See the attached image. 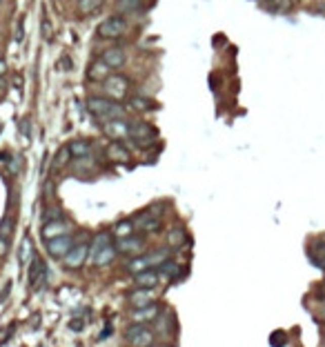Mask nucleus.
Masks as SVG:
<instances>
[{
    "instance_id": "1",
    "label": "nucleus",
    "mask_w": 325,
    "mask_h": 347,
    "mask_svg": "<svg viewBox=\"0 0 325 347\" xmlns=\"http://www.w3.org/2000/svg\"><path fill=\"white\" fill-rule=\"evenodd\" d=\"M87 111L94 116V118L114 120V118H123V114H125L127 109L123 107L118 100L103 98V96H89L87 98Z\"/></svg>"
},
{
    "instance_id": "2",
    "label": "nucleus",
    "mask_w": 325,
    "mask_h": 347,
    "mask_svg": "<svg viewBox=\"0 0 325 347\" xmlns=\"http://www.w3.org/2000/svg\"><path fill=\"white\" fill-rule=\"evenodd\" d=\"M125 31H127V18L125 16H120V14L107 16L96 29L98 38H103V40H118Z\"/></svg>"
},
{
    "instance_id": "3",
    "label": "nucleus",
    "mask_w": 325,
    "mask_h": 347,
    "mask_svg": "<svg viewBox=\"0 0 325 347\" xmlns=\"http://www.w3.org/2000/svg\"><path fill=\"white\" fill-rule=\"evenodd\" d=\"M125 340L132 347H149L154 345V332L145 323H132L125 329Z\"/></svg>"
},
{
    "instance_id": "4",
    "label": "nucleus",
    "mask_w": 325,
    "mask_h": 347,
    "mask_svg": "<svg viewBox=\"0 0 325 347\" xmlns=\"http://www.w3.org/2000/svg\"><path fill=\"white\" fill-rule=\"evenodd\" d=\"M156 138H158V132H156V127H152L149 122H143V120L130 122V141L132 143L141 145V147H147Z\"/></svg>"
},
{
    "instance_id": "5",
    "label": "nucleus",
    "mask_w": 325,
    "mask_h": 347,
    "mask_svg": "<svg viewBox=\"0 0 325 347\" xmlns=\"http://www.w3.org/2000/svg\"><path fill=\"white\" fill-rule=\"evenodd\" d=\"M103 89L109 94L111 100H123V98H127V92H130V80H127V76L109 74L103 80Z\"/></svg>"
},
{
    "instance_id": "6",
    "label": "nucleus",
    "mask_w": 325,
    "mask_h": 347,
    "mask_svg": "<svg viewBox=\"0 0 325 347\" xmlns=\"http://www.w3.org/2000/svg\"><path fill=\"white\" fill-rule=\"evenodd\" d=\"M45 283H47V263L40 256H33L29 263V285L31 289H43Z\"/></svg>"
},
{
    "instance_id": "7",
    "label": "nucleus",
    "mask_w": 325,
    "mask_h": 347,
    "mask_svg": "<svg viewBox=\"0 0 325 347\" xmlns=\"http://www.w3.org/2000/svg\"><path fill=\"white\" fill-rule=\"evenodd\" d=\"M45 247H47V254L52 256V258H63L67 251L74 247V238H71L69 234H63V236L49 238L47 243H45Z\"/></svg>"
},
{
    "instance_id": "8",
    "label": "nucleus",
    "mask_w": 325,
    "mask_h": 347,
    "mask_svg": "<svg viewBox=\"0 0 325 347\" xmlns=\"http://www.w3.org/2000/svg\"><path fill=\"white\" fill-rule=\"evenodd\" d=\"M103 132H105V136L111 138V141H123V138H130V122L123 120V118L105 120Z\"/></svg>"
},
{
    "instance_id": "9",
    "label": "nucleus",
    "mask_w": 325,
    "mask_h": 347,
    "mask_svg": "<svg viewBox=\"0 0 325 347\" xmlns=\"http://www.w3.org/2000/svg\"><path fill=\"white\" fill-rule=\"evenodd\" d=\"M100 60H103L111 71L120 69V67L127 63V52L123 47H118V45H114V47H107L103 54H100Z\"/></svg>"
},
{
    "instance_id": "10",
    "label": "nucleus",
    "mask_w": 325,
    "mask_h": 347,
    "mask_svg": "<svg viewBox=\"0 0 325 347\" xmlns=\"http://www.w3.org/2000/svg\"><path fill=\"white\" fill-rule=\"evenodd\" d=\"M87 256H89V245L78 243V245H74V247H71V249L63 256L65 267H69V270H78V267H80L83 263L87 261Z\"/></svg>"
},
{
    "instance_id": "11",
    "label": "nucleus",
    "mask_w": 325,
    "mask_h": 347,
    "mask_svg": "<svg viewBox=\"0 0 325 347\" xmlns=\"http://www.w3.org/2000/svg\"><path fill=\"white\" fill-rule=\"evenodd\" d=\"M116 249L123 254H132V256H141L145 249V238L143 236H127V238H116Z\"/></svg>"
},
{
    "instance_id": "12",
    "label": "nucleus",
    "mask_w": 325,
    "mask_h": 347,
    "mask_svg": "<svg viewBox=\"0 0 325 347\" xmlns=\"http://www.w3.org/2000/svg\"><path fill=\"white\" fill-rule=\"evenodd\" d=\"M105 156L111 160V163H118V165H127L132 160V154L130 149L125 147L120 141H114L107 145V149H105Z\"/></svg>"
},
{
    "instance_id": "13",
    "label": "nucleus",
    "mask_w": 325,
    "mask_h": 347,
    "mask_svg": "<svg viewBox=\"0 0 325 347\" xmlns=\"http://www.w3.org/2000/svg\"><path fill=\"white\" fill-rule=\"evenodd\" d=\"M132 223H134V227L136 229H143V232H149V234H156L160 229V218H154L147 209L141 211L138 216H134Z\"/></svg>"
},
{
    "instance_id": "14",
    "label": "nucleus",
    "mask_w": 325,
    "mask_h": 347,
    "mask_svg": "<svg viewBox=\"0 0 325 347\" xmlns=\"http://www.w3.org/2000/svg\"><path fill=\"white\" fill-rule=\"evenodd\" d=\"M154 327H156V332H158V334H162V336H170V334H174V332H176V321H174V312H172V310L160 312V314L154 318Z\"/></svg>"
},
{
    "instance_id": "15",
    "label": "nucleus",
    "mask_w": 325,
    "mask_h": 347,
    "mask_svg": "<svg viewBox=\"0 0 325 347\" xmlns=\"http://www.w3.org/2000/svg\"><path fill=\"white\" fill-rule=\"evenodd\" d=\"M130 303L134 310L138 307H145L149 303H154V287H136L134 292L130 294Z\"/></svg>"
},
{
    "instance_id": "16",
    "label": "nucleus",
    "mask_w": 325,
    "mask_h": 347,
    "mask_svg": "<svg viewBox=\"0 0 325 347\" xmlns=\"http://www.w3.org/2000/svg\"><path fill=\"white\" fill-rule=\"evenodd\" d=\"M109 74H111L109 67L100 58H96V60H92V65H89V69H87V80L89 82H103Z\"/></svg>"
},
{
    "instance_id": "17",
    "label": "nucleus",
    "mask_w": 325,
    "mask_h": 347,
    "mask_svg": "<svg viewBox=\"0 0 325 347\" xmlns=\"http://www.w3.org/2000/svg\"><path fill=\"white\" fill-rule=\"evenodd\" d=\"M107 245H111V234L109 232H98L96 236L92 238V245H89V256H87V258L94 263V261H96V256L105 247H107Z\"/></svg>"
},
{
    "instance_id": "18",
    "label": "nucleus",
    "mask_w": 325,
    "mask_h": 347,
    "mask_svg": "<svg viewBox=\"0 0 325 347\" xmlns=\"http://www.w3.org/2000/svg\"><path fill=\"white\" fill-rule=\"evenodd\" d=\"M160 314V307L156 303H149L145 307H138V310L132 312V321L134 323H147V321H154L156 316Z\"/></svg>"
},
{
    "instance_id": "19",
    "label": "nucleus",
    "mask_w": 325,
    "mask_h": 347,
    "mask_svg": "<svg viewBox=\"0 0 325 347\" xmlns=\"http://www.w3.org/2000/svg\"><path fill=\"white\" fill-rule=\"evenodd\" d=\"M134 281H136L138 287H156L160 276H158V272H156V267H147V270L134 274Z\"/></svg>"
},
{
    "instance_id": "20",
    "label": "nucleus",
    "mask_w": 325,
    "mask_h": 347,
    "mask_svg": "<svg viewBox=\"0 0 325 347\" xmlns=\"http://www.w3.org/2000/svg\"><path fill=\"white\" fill-rule=\"evenodd\" d=\"M67 147H69V152H71V158H87L94 149V143L87 141V138H76V141H71Z\"/></svg>"
},
{
    "instance_id": "21",
    "label": "nucleus",
    "mask_w": 325,
    "mask_h": 347,
    "mask_svg": "<svg viewBox=\"0 0 325 347\" xmlns=\"http://www.w3.org/2000/svg\"><path fill=\"white\" fill-rule=\"evenodd\" d=\"M156 272H158V276L162 281H176L178 272H181V265L167 258V261H162L160 265H156Z\"/></svg>"
},
{
    "instance_id": "22",
    "label": "nucleus",
    "mask_w": 325,
    "mask_h": 347,
    "mask_svg": "<svg viewBox=\"0 0 325 347\" xmlns=\"http://www.w3.org/2000/svg\"><path fill=\"white\" fill-rule=\"evenodd\" d=\"M63 232H67V225L63 223V218H58V221H49V223H45V225H43L45 240L56 238V236H63Z\"/></svg>"
},
{
    "instance_id": "23",
    "label": "nucleus",
    "mask_w": 325,
    "mask_h": 347,
    "mask_svg": "<svg viewBox=\"0 0 325 347\" xmlns=\"http://www.w3.org/2000/svg\"><path fill=\"white\" fill-rule=\"evenodd\" d=\"M185 243H187V232H185L183 227H172L170 232H167V245H170V247L181 249Z\"/></svg>"
},
{
    "instance_id": "24",
    "label": "nucleus",
    "mask_w": 325,
    "mask_h": 347,
    "mask_svg": "<svg viewBox=\"0 0 325 347\" xmlns=\"http://www.w3.org/2000/svg\"><path fill=\"white\" fill-rule=\"evenodd\" d=\"M170 254H172V249H167V247H156V249H149L147 254H145V258H147L149 267H156V265H160L162 261L170 258Z\"/></svg>"
},
{
    "instance_id": "25",
    "label": "nucleus",
    "mask_w": 325,
    "mask_h": 347,
    "mask_svg": "<svg viewBox=\"0 0 325 347\" xmlns=\"http://www.w3.org/2000/svg\"><path fill=\"white\" fill-rule=\"evenodd\" d=\"M130 105H132V109H136V111H152L158 107L156 100L147 98V96H130Z\"/></svg>"
},
{
    "instance_id": "26",
    "label": "nucleus",
    "mask_w": 325,
    "mask_h": 347,
    "mask_svg": "<svg viewBox=\"0 0 325 347\" xmlns=\"http://www.w3.org/2000/svg\"><path fill=\"white\" fill-rule=\"evenodd\" d=\"M143 3H145V0H116V11H118L120 16L134 14V11H141L143 9Z\"/></svg>"
},
{
    "instance_id": "27",
    "label": "nucleus",
    "mask_w": 325,
    "mask_h": 347,
    "mask_svg": "<svg viewBox=\"0 0 325 347\" xmlns=\"http://www.w3.org/2000/svg\"><path fill=\"white\" fill-rule=\"evenodd\" d=\"M263 9L272 11V14H283L292 7V0H261Z\"/></svg>"
},
{
    "instance_id": "28",
    "label": "nucleus",
    "mask_w": 325,
    "mask_h": 347,
    "mask_svg": "<svg viewBox=\"0 0 325 347\" xmlns=\"http://www.w3.org/2000/svg\"><path fill=\"white\" fill-rule=\"evenodd\" d=\"M116 254H118V249H116V245L111 243V245H107V247L100 251V254L96 256V261H94V263H96L98 267H105V265H109V263H114Z\"/></svg>"
},
{
    "instance_id": "29",
    "label": "nucleus",
    "mask_w": 325,
    "mask_h": 347,
    "mask_svg": "<svg viewBox=\"0 0 325 347\" xmlns=\"http://www.w3.org/2000/svg\"><path fill=\"white\" fill-rule=\"evenodd\" d=\"M33 245H31V238L29 236H25L22 238V247H20V254H18V263L22 267L25 265H29V263L33 261Z\"/></svg>"
},
{
    "instance_id": "30",
    "label": "nucleus",
    "mask_w": 325,
    "mask_h": 347,
    "mask_svg": "<svg viewBox=\"0 0 325 347\" xmlns=\"http://www.w3.org/2000/svg\"><path fill=\"white\" fill-rule=\"evenodd\" d=\"M71 163V152H69V147H60L58 152H56V156H54V169L58 171V169H63V167H67Z\"/></svg>"
},
{
    "instance_id": "31",
    "label": "nucleus",
    "mask_w": 325,
    "mask_h": 347,
    "mask_svg": "<svg viewBox=\"0 0 325 347\" xmlns=\"http://www.w3.org/2000/svg\"><path fill=\"white\" fill-rule=\"evenodd\" d=\"M134 234V223L132 221H118L114 225V232H111V236H116V238H127V236H132Z\"/></svg>"
},
{
    "instance_id": "32",
    "label": "nucleus",
    "mask_w": 325,
    "mask_h": 347,
    "mask_svg": "<svg viewBox=\"0 0 325 347\" xmlns=\"http://www.w3.org/2000/svg\"><path fill=\"white\" fill-rule=\"evenodd\" d=\"M147 267H149V263H147V258H145V254H141V256H134V258L130 261V265H127V272L138 274V272L147 270Z\"/></svg>"
},
{
    "instance_id": "33",
    "label": "nucleus",
    "mask_w": 325,
    "mask_h": 347,
    "mask_svg": "<svg viewBox=\"0 0 325 347\" xmlns=\"http://www.w3.org/2000/svg\"><path fill=\"white\" fill-rule=\"evenodd\" d=\"M310 258L316 263L325 258V240H314V243L310 245Z\"/></svg>"
},
{
    "instance_id": "34",
    "label": "nucleus",
    "mask_w": 325,
    "mask_h": 347,
    "mask_svg": "<svg viewBox=\"0 0 325 347\" xmlns=\"http://www.w3.org/2000/svg\"><path fill=\"white\" fill-rule=\"evenodd\" d=\"M103 3L105 0H78V11H80V14H92V11H96Z\"/></svg>"
},
{
    "instance_id": "35",
    "label": "nucleus",
    "mask_w": 325,
    "mask_h": 347,
    "mask_svg": "<svg viewBox=\"0 0 325 347\" xmlns=\"http://www.w3.org/2000/svg\"><path fill=\"white\" fill-rule=\"evenodd\" d=\"M270 345L272 347H285L288 345V334L283 329H276V332L270 334Z\"/></svg>"
},
{
    "instance_id": "36",
    "label": "nucleus",
    "mask_w": 325,
    "mask_h": 347,
    "mask_svg": "<svg viewBox=\"0 0 325 347\" xmlns=\"http://www.w3.org/2000/svg\"><path fill=\"white\" fill-rule=\"evenodd\" d=\"M11 234H14V218H11V216H5L3 221H0V236H3V238H9Z\"/></svg>"
},
{
    "instance_id": "37",
    "label": "nucleus",
    "mask_w": 325,
    "mask_h": 347,
    "mask_svg": "<svg viewBox=\"0 0 325 347\" xmlns=\"http://www.w3.org/2000/svg\"><path fill=\"white\" fill-rule=\"evenodd\" d=\"M43 218H45V223H49V221H58V218H63V214H60L58 207H56V209L54 207H49V209L43 214Z\"/></svg>"
},
{
    "instance_id": "38",
    "label": "nucleus",
    "mask_w": 325,
    "mask_h": 347,
    "mask_svg": "<svg viewBox=\"0 0 325 347\" xmlns=\"http://www.w3.org/2000/svg\"><path fill=\"white\" fill-rule=\"evenodd\" d=\"M7 167H9L11 174H18V171H20V158H18V156H9Z\"/></svg>"
},
{
    "instance_id": "39",
    "label": "nucleus",
    "mask_w": 325,
    "mask_h": 347,
    "mask_svg": "<svg viewBox=\"0 0 325 347\" xmlns=\"http://www.w3.org/2000/svg\"><path fill=\"white\" fill-rule=\"evenodd\" d=\"M162 209H165V207H162V203H154L147 211H149V214H152L154 218H160V216H162Z\"/></svg>"
},
{
    "instance_id": "40",
    "label": "nucleus",
    "mask_w": 325,
    "mask_h": 347,
    "mask_svg": "<svg viewBox=\"0 0 325 347\" xmlns=\"http://www.w3.org/2000/svg\"><path fill=\"white\" fill-rule=\"evenodd\" d=\"M7 251H9V238L0 236V258H3V256H7Z\"/></svg>"
},
{
    "instance_id": "41",
    "label": "nucleus",
    "mask_w": 325,
    "mask_h": 347,
    "mask_svg": "<svg viewBox=\"0 0 325 347\" xmlns=\"http://www.w3.org/2000/svg\"><path fill=\"white\" fill-rule=\"evenodd\" d=\"M22 36H25V27H22V22H18V27H16V33H14V40L16 42H22Z\"/></svg>"
},
{
    "instance_id": "42",
    "label": "nucleus",
    "mask_w": 325,
    "mask_h": 347,
    "mask_svg": "<svg viewBox=\"0 0 325 347\" xmlns=\"http://www.w3.org/2000/svg\"><path fill=\"white\" fill-rule=\"evenodd\" d=\"M83 327H85V325H83V323L78 321V318H76V321H71V323H69V329H74V332H80Z\"/></svg>"
},
{
    "instance_id": "43",
    "label": "nucleus",
    "mask_w": 325,
    "mask_h": 347,
    "mask_svg": "<svg viewBox=\"0 0 325 347\" xmlns=\"http://www.w3.org/2000/svg\"><path fill=\"white\" fill-rule=\"evenodd\" d=\"M9 292H11V283H7V285H5V292L0 294V303H3V300L7 298V296H9Z\"/></svg>"
},
{
    "instance_id": "44",
    "label": "nucleus",
    "mask_w": 325,
    "mask_h": 347,
    "mask_svg": "<svg viewBox=\"0 0 325 347\" xmlns=\"http://www.w3.org/2000/svg\"><path fill=\"white\" fill-rule=\"evenodd\" d=\"M20 129H22V134H25V136H29V120H22L20 122Z\"/></svg>"
},
{
    "instance_id": "45",
    "label": "nucleus",
    "mask_w": 325,
    "mask_h": 347,
    "mask_svg": "<svg viewBox=\"0 0 325 347\" xmlns=\"http://www.w3.org/2000/svg\"><path fill=\"white\" fill-rule=\"evenodd\" d=\"M109 334H111V327H105V329H103V332H100V336H98V340H105V338H107V336H109Z\"/></svg>"
},
{
    "instance_id": "46",
    "label": "nucleus",
    "mask_w": 325,
    "mask_h": 347,
    "mask_svg": "<svg viewBox=\"0 0 325 347\" xmlns=\"http://www.w3.org/2000/svg\"><path fill=\"white\" fill-rule=\"evenodd\" d=\"M5 69H7V65H5V60L0 58V74H5Z\"/></svg>"
},
{
    "instance_id": "47",
    "label": "nucleus",
    "mask_w": 325,
    "mask_h": 347,
    "mask_svg": "<svg viewBox=\"0 0 325 347\" xmlns=\"http://www.w3.org/2000/svg\"><path fill=\"white\" fill-rule=\"evenodd\" d=\"M9 160V154H0V163H7Z\"/></svg>"
},
{
    "instance_id": "48",
    "label": "nucleus",
    "mask_w": 325,
    "mask_h": 347,
    "mask_svg": "<svg viewBox=\"0 0 325 347\" xmlns=\"http://www.w3.org/2000/svg\"><path fill=\"white\" fill-rule=\"evenodd\" d=\"M149 347H172V345H167V343H154V345H149Z\"/></svg>"
},
{
    "instance_id": "49",
    "label": "nucleus",
    "mask_w": 325,
    "mask_h": 347,
    "mask_svg": "<svg viewBox=\"0 0 325 347\" xmlns=\"http://www.w3.org/2000/svg\"><path fill=\"white\" fill-rule=\"evenodd\" d=\"M323 307H325V296H323Z\"/></svg>"
},
{
    "instance_id": "50",
    "label": "nucleus",
    "mask_w": 325,
    "mask_h": 347,
    "mask_svg": "<svg viewBox=\"0 0 325 347\" xmlns=\"http://www.w3.org/2000/svg\"><path fill=\"white\" fill-rule=\"evenodd\" d=\"M0 132H3V125H0Z\"/></svg>"
},
{
    "instance_id": "51",
    "label": "nucleus",
    "mask_w": 325,
    "mask_h": 347,
    "mask_svg": "<svg viewBox=\"0 0 325 347\" xmlns=\"http://www.w3.org/2000/svg\"><path fill=\"white\" fill-rule=\"evenodd\" d=\"M0 5H3V0H0Z\"/></svg>"
}]
</instances>
